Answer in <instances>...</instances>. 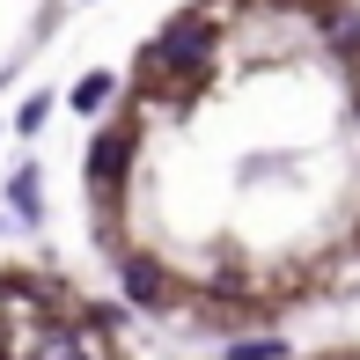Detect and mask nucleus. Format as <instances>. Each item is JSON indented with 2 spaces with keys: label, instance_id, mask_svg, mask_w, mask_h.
Segmentation results:
<instances>
[{
  "label": "nucleus",
  "instance_id": "1",
  "mask_svg": "<svg viewBox=\"0 0 360 360\" xmlns=\"http://www.w3.org/2000/svg\"><path fill=\"white\" fill-rule=\"evenodd\" d=\"M125 162H133V133H118V125H110V133H96V140H89V184L110 191V184L125 176Z\"/></svg>",
  "mask_w": 360,
  "mask_h": 360
},
{
  "label": "nucleus",
  "instance_id": "2",
  "mask_svg": "<svg viewBox=\"0 0 360 360\" xmlns=\"http://www.w3.org/2000/svg\"><path fill=\"white\" fill-rule=\"evenodd\" d=\"M125 294H133L140 309H162V302H169V280H162L155 257H125Z\"/></svg>",
  "mask_w": 360,
  "mask_h": 360
},
{
  "label": "nucleus",
  "instance_id": "3",
  "mask_svg": "<svg viewBox=\"0 0 360 360\" xmlns=\"http://www.w3.org/2000/svg\"><path fill=\"white\" fill-rule=\"evenodd\" d=\"M37 199H44V184H37V169H15V176H8V206H15V221H37V214H44Z\"/></svg>",
  "mask_w": 360,
  "mask_h": 360
},
{
  "label": "nucleus",
  "instance_id": "4",
  "mask_svg": "<svg viewBox=\"0 0 360 360\" xmlns=\"http://www.w3.org/2000/svg\"><path fill=\"white\" fill-rule=\"evenodd\" d=\"M110 89H118L110 74H81V81H74V110H103V103H110Z\"/></svg>",
  "mask_w": 360,
  "mask_h": 360
},
{
  "label": "nucleus",
  "instance_id": "5",
  "mask_svg": "<svg viewBox=\"0 0 360 360\" xmlns=\"http://www.w3.org/2000/svg\"><path fill=\"white\" fill-rule=\"evenodd\" d=\"M44 118H52V103H44V96H30V103H22V133H37Z\"/></svg>",
  "mask_w": 360,
  "mask_h": 360
}]
</instances>
